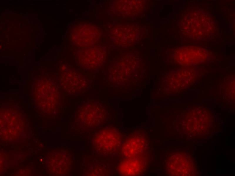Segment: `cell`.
<instances>
[{
    "instance_id": "2",
    "label": "cell",
    "mask_w": 235,
    "mask_h": 176,
    "mask_svg": "<svg viewBox=\"0 0 235 176\" xmlns=\"http://www.w3.org/2000/svg\"><path fill=\"white\" fill-rule=\"evenodd\" d=\"M145 140L140 135H134L128 138L122 147L124 155L128 157H135L140 154L145 145Z\"/></svg>"
},
{
    "instance_id": "1",
    "label": "cell",
    "mask_w": 235,
    "mask_h": 176,
    "mask_svg": "<svg viewBox=\"0 0 235 176\" xmlns=\"http://www.w3.org/2000/svg\"><path fill=\"white\" fill-rule=\"evenodd\" d=\"M119 134L113 129L104 130L97 134L94 138V144L99 151L106 153L113 152L120 141Z\"/></svg>"
},
{
    "instance_id": "3",
    "label": "cell",
    "mask_w": 235,
    "mask_h": 176,
    "mask_svg": "<svg viewBox=\"0 0 235 176\" xmlns=\"http://www.w3.org/2000/svg\"><path fill=\"white\" fill-rule=\"evenodd\" d=\"M144 167L141 161L135 157L123 160L119 165L120 173L124 176L137 175L142 173Z\"/></svg>"
}]
</instances>
